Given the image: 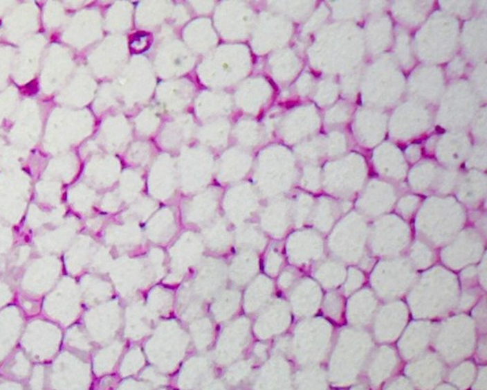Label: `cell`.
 I'll return each mask as SVG.
<instances>
[{
	"label": "cell",
	"instance_id": "cell-1",
	"mask_svg": "<svg viewBox=\"0 0 487 390\" xmlns=\"http://www.w3.org/2000/svg\"><path fill=\"white\" fill-rule=\"evenodd\" d=\"M188 339L175 321L165 323L147 343V355L152 362L173 366L185 354Z\"/></svg>",
	"mask_w": 487,
	"mask_h": 390
},
{
	"label": "cell",
	"instance_id": "cell-2",
	"mask_svg": "<svg viewBox=\"0 0 487 390\" xmlns=\"http://www.w3.org/2000/svg\"><path fill=\"white\" fill-rule=\"evenodd\" d=\"M249 339V323L246 319H240L229 326L223 332L217 346V356L223 361L235 358L240 354Z\"/></svg>",
	"mask_w": 487,
	"mask_h": 390
},
{
	"label": "cell",
	"instance_id": "cell-3",
	"mask_svg": "<svg viewBox=\"0 0 487 390\" xmlns=\"http://www.w3.org/2000/svg\"><path fill=\"white\" fill-rule=\"evenodd\" d=\"M171 249L172 265L176 280L181 279L183 272L190 265L194 264L202 252V242L196 236H185Z\"/></svg>",
	"mask_w": 487,
	"mask_h": 390
},
{
	"label": "cell",
	"instance_id": "cell-4",
	"mask_svg": "<svg viewBox=\"0 0 487 390\" xmlns=\"http://www.w3.org/2000/svg\"><path fill=\"white\" fill-rule=\"evenodd\" d=\"M224 278V267L221 263L210 260L198 274L193 293L204 296H211L217 292Z\"/></svg>",
	"mask_w": 487,
	"mask_h": 390
},
{
	"label": "cell",
	"instance_id": "cell-5",
	"mask_svg": "<svg viewBox=\"0 0 487 390\" xmlns=\"http://www.w3.org/2000/svg\"><path fill=\"white\" fill-rule=\"evenodd\" d=\"M259 269L257 257L254 253H243L233 260L231 277L238 284H245L250 277L254 276Z\"/></svg>",
	"mask_w": 487,
	"mask_h": 390
},
{
	"label": "cell",
	"instance_id": "cell-6",
	"mask_svg": "<svg viewBox=\"0 0 487 390\" xmlns=\"http://www.w3.org/2000/svg\"><path fill=\"white\" fill-rule=\"evenodd\" d=\"M149 311L143 305H135L129 308L127 312V335L132 339H140L149 330Z\"/></svg>",
	"mask_w": 487,
	"mask_h": 390
},
{
	"label": "cell",
	"instance_id": "cell-7",
	"mask_svg": "<svg viewBox=\"0 0 487 390\" xmlns=\"http://www.w3.org/2000/svg\"><path fill=\"white\" fill-rule=\"evenodd\" d=\"M239 301H240V296L237 292H226L212 305V312L216 319L223 321L230 317L237 310Z\"/></svg>",
	"mask_w": 487,
	"mask_h": 390
},
{
	"label": "cell",
	"instance_id": "cell-8",
	"mask_svg": "<svg viewBox=\"0 0 487 390\" xmlns=\"http://www.w3.org/2000/svg\"><path fill=\"white\" fill-rule=\"evenodd\" d=\"M172 296L168 291L161 288L154 289L150 294L149 303H147V311L150 317H159L168 312L172 305Z\"/></svg>",
	"mask_w": 487,
	"mask_h": 390
},
{
	"label": "cell",
	"instance_id": "cell-9",
	"mask_svg": "<svg viewBox=\"0 0 487 390\" xmlns=\"http://www.w3.org/2000/svg\"><path fill=\"white\" fill-rule=\"evenodd\" d=\"M191 332L194 337L198 348H204L212 341V325L209 320L204 319L195 322L191 326Z\"/></svg>",
	"mask_w": 487,
	"mask_h": 390
},
{
	"label": "cell",
	"instance_id": "cell-10",
	"mask_svg": "<svg viewBox=\"0 0 487 390\" xmlns=\"http://www.w3.org/2000/svg\"><path fill=\"white\" fill-rule=\"evenodd\" d=\"M266 280L264 282L255 281L254 285L250 286L249 290L246 295L245 308L247 311H252L259 308L260 303L264 301V296H266L267 291H264V286Z\"/></svg>",
	"mask_w": 487,
	"mask_h": 390
},
{
	"label": "cell",
	"instance_id": "cell-11",
	"mask_svg": "<svg viewBox=\"0 0 487 390\" xmlns=\"http://www.w3.org/2000/svg\"><path fill=\"white\" fill-rule=\"evenodd\" d=\"M125 362H124V366H125L126 372L127 371H137L138 367L143 365V354L138 349H134V351L129 353L128 355L126 356Z\"/></svg>",
	"mask_w": 487,
	"mask_h": 390
}]
</instances>
